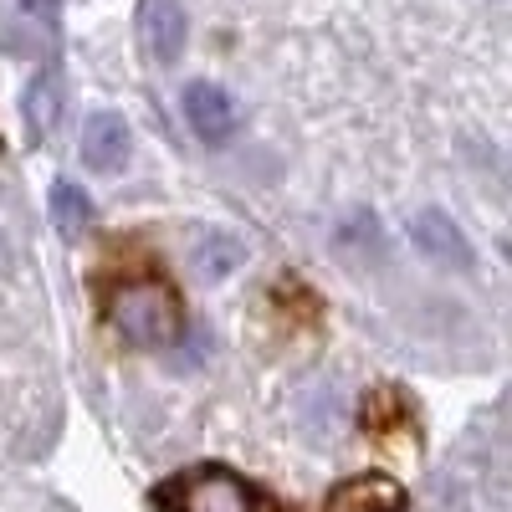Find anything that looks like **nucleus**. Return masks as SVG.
Wrapping results in <instances>:
<instances>
[{"label": "nucleus", "instance_id": "nucleus-1", "mask_svg": "<svg viewBox=\"0 0 512 512\" xmlns=\"http://www.w3.org/2000/svg\"><path fill=\"white\" fill-rule=\"evenodd\" d=\"M98 318L134 349H175L185 338V292L159 262L113 267L98 282Z\"/></svg>", "mask_w": 512, "mask_h": 512}, {"label": "nucleus", "instance_id": "nucleus-2", "mask_svg": "<svg viewBox=\"0 0 512 512\" xmlns=\"http://www.w3.org/2000/svg\"><path fill=\"white\" fill-rule=\"evenodd\" d=\"M154 512H287L267 487H256L246 472L226 461H200L185 472H169L149 492Z\"/></svg>", "mask_w": 512, "mask_h": 512}, {"label": "nucleus", "instance_id": "nucleus-3", "mask_svg": "<svg viewBox=\"0 0 512 512\" xmlns=\"http://www.w3.org/2000/svg\"><path fill=\"white\" fill-rule=\"evenodd\" d=\"M318 512H410V492L390 472H354L328 487Z\"/></svg>", "mask_w": 512, "mask_h": 512}, {"label": "nucleus", "instance_id": "nucleus-4", "mask_svg": "<svg viewBox=\"0 0 512 512\" xmlns=\"http://www.w3.org/2000/svg\"><path fill=\"white\" fill-rule=\"evenodd\" d=\"M180 108H185V123L195 128V139H205V144H226L241 128V108L221 82H205V77L185 82Z\"/></svg>", "mask_w": 512, "mask_h": 512}, {"label": "nucleus", "instance_id": "nucleus-5", "mask_svg": "<svg viewBox=\"0 0 512 512\" xmlns=\"http://www.w3.org/2000/svg\"><path fill=\"white\" fill-rule=\"evenodd\" d=\"M410 241L420 256H431V262L451 267V272H466V267H477V251L472 241H466V231L446 216V210H415L410 216Z\"/></svg>", "mask_w": 512, "mask_h": 512}, {"label": "nucleus", "instance_id": "nucleus-6", "mask_svg": "<svg viewBox=\"0 0 512 512\" xmlns=\"http://www.w3.org/2000/svg\"><path fill=\"white\" fill-rule=\"evenodd\" d=\"M128 159H134V128L118 108H103L82 123V164L93 175H118Z\"/></svg>", "mask_w": 512, "mask_h": 512}, {"label": "nucleus", "instance_id": "nucleus-7", "mask_svg": "<svg viewBox=\"0 0 512 512\" xmlns=\"http://www.w3.org/2000/svg\"><path fill=\"white\" fill-rule=\"evenodd\" d=\"M139 36L159 67H175L185 57V36H190V16L180 0H139Z\"/></svg>", "mask_w": 512, "mask_h": 512}, {"label": "nucleus", "instance_id": "nucleus-8", "mask_svg": "<svg viewBox=\"0 0 512 512\" xmlns=\"http://www.w3.org/2000/svg\"><path fill=\"white\" fill-rule=\"evenodd\" d=\"M359 425L374 441H395V436H410L420 425V410L400 384H374V390L364 395V405H359Z\"/></svg>", "mask_w": 512, "mask_h": 512}, {"label": "nucleus", "instance_id": "nucleus-9", "mask_svg": "<svg viewBox=\"0 0 512 512\" xmlns=\"http://www.w3.org/2000/svg\"><path fill=\"white\" fill-rule=\"evenodd\" d=\"M52 221L67 241L88 236L98 226V205L88 200V190H82L77 180H52Z\"/></svg>", "mask_w": 512, "mask_h": 512}, {"label": "nucleus", "instance_id": "nucleus-10", "mask_svg": "<svg viewBox=\"0 0 512 512\" xmlns=\"http://www.w3.org/2000/svg\"><path fill=\"white\" fill-rule=\"evenodd\" d=\"M241 241L236 236H226V231H216V236H205L200 241V251H195V267H200V277L205 282H221V277H231L236 267H241Z\"/></svg>", "mask_w": 512, "mask_h": 512}, {"label": "nucleus", "instance_id": "nucleus-11", "mask_svg": "<svg viewBox=\"0 0 512 512\" xmlns=\"http://www.w3.org/2000/svg\"><path fill=\"white\" fill-rule=\"evenodd\" d=\"M52 98H57V77H52V72H41V77L31 82V93H26V118H31V134H36V139L52 128V113H57Z\"/></svg>", "mask_w": 512, "mask_h": 512}]
</instances>
